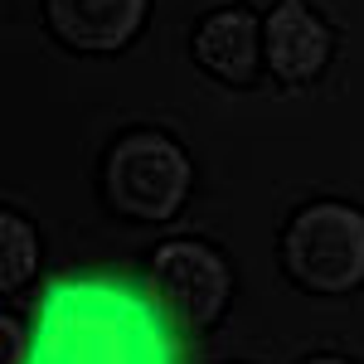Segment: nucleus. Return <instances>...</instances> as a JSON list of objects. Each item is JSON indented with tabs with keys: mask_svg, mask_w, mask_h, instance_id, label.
<instances>
[{
	"mask_svg": "<svg viewBox=\"0 0 364 364\" xmlns=\"http://www.w3.org/2000/svg\"><path fill=\"white\" fill-rule=\"evenodd\" d=\"M146 296L156 301L175 336H199L228 311V296H233L228 257L199 238H170L151 252Z\"/></svg>",
	"mask_w": 364,
	"mask_h": 364,
	"instance_id": "4",
	"label": "nucleus"
},
{
	"mask_svg": "<svg viewBox=\"0 0 364 364\" xmlns=\"http://www.w3.org/2000/svg\"><path fill=\"white\" fill-rule=\"evenodd\" d=\"M151 0H44V20L78 54H117L146 29Z\"/></svg>",
	"mask_w": 364,
	"mask_h": 364,
	"instance_id": "5",
	"label": "nucleus"
},
{
	"mask_svg": "<svg viewBox=\"0 0 364 364\" xmlns=\"http://www.w3.org/2000/svg\"><path fill=\"white\" fill-rule=\"evenodd\" d=\"M195 185L190 156L166 132H127L107 151L102 195L132 224H166Z\"/></svg>",
	"mask_w": 364,
	"mask_h": 364,
	"instance_id": "3",
	"label": "nucleus"
},
{
	"mask_svg": "<svg viewBox=\"0 0 364 364\" xmlns=\"http://www.w3.org/2000/svg\"><path fill=\"white\" fill-rule=\"evenodd\" d=\"M195 58L204 73L224 78V83L243 87L257 78V63H262V25L248 5H224V10H209L195 29Z\"/></svg>",
	"mask_w": 364,
	"mask_h": 364,
	"instance_id": "7",
	"label": "nucleus"
},
{
	"mask_svg": "<svg viewBox=\"0 0 364 364\" xmlns=\"http://www.w3.org/2000/svg\"><path fill=\"white\" fill-rule=\"evenodd\" d=\"M0 340H5V364H20V355H25V331H20L15 316L0 321Z\"/></svg>",
	"mask_w": 364,
	"mask_h": 364,
	"instance_id": "9",
	"label": "nucleus"
},
{
	"mask_svg": "<svg viewBox=\"0 0 364 364\" xmlns=\"http://www.w3.org/2000/svg\"><path fill=\"white\" fill-rule=\"evenodd\" d=\"M34 364H175V331L132 282H54L39 306Z\"/></svg>",
	"mask_w": 364,
	"mask_h": 364,
	"instance_id": "1",
	"label": "nucleus"
},
{
	"mask_svg": "<svg viewBox=\"0 0 364 364\" xmlns=\"http://www.w3.org/2000/svg\"><path fill=\"white\" fill-rule=\"evenodd\" d=\"M282 272L311 296H345L364 282V209L316 199L282 228Z\"/></svg>",
	"mask_w": 364,
	"mask_h": 364,
	"instance_id": "2",
	"label": "nucleus"
},
{
	"mask_svg": "<svg viewBox=\"0 0 364 364\" xmlns=\"http://www.w3.org/2000/svg\"><path fill=\"white\" fill-rule=\"evenodd\" d=\"M262 54H267L272 78L301 87L326 68L331 29H326V20L311 10L306 0H277L272 15L262 20Z\"/></svg>",
	"mask_w": 364,
	"mask_h": 364,
	"instance_id": "6",
	"label": "nucleus"
},
{
	"mask_svg": "<svg viewBox=\"0 0 364 364\" xmlns=\"http://www.w3.org/2000/svg\"><path fill=\"white\" fill-rule=\"evenodd\" d=\"M306 364H350V360H340V355H316V360H306Z\"/></svg>",
	"mask_w": 364,
	"mask_h": 364,
	"instance_id": "10",
	"label": "nucleus"
},
{
	"mask_svg": "<svg viewBox=\"0 0 364 364\" xmlns=\"http://www.w3.org/2000/svg\"><path fill=\"white\" fill-rule=\"evenodd\" d=\"M39 267V238L34 224H25L20 214H0V287L20 291Z\"/></svg>",
	"mask_w": 364,
	"mask_h": 364,
	"instance_id": "8",
	"label": "nucleus"
}]
</instances>
